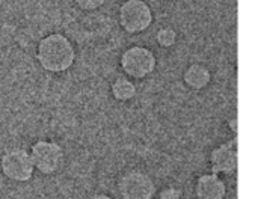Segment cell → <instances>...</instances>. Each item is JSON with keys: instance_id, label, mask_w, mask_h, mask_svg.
I'll use <instances>...</instances> for the list:
<instances>
[{"instance_id": "cell-7", "label": "cell", "mask_w": 258, "mask_h": 199, "mask_svg": "<svg viewBox=\"0 0 258 199\" xmlns=\"http://www.w3.org/2000/svg\"><path fill=\"white\" fill-rule=\"evenodd\" d=\"M197 192L201 199H222L225 196V186L218 177L206 175L200 178Z\"/></svg>"}, {"instance_id": "cell-10", "label": "cell", "mask_w": 258, "mask_h": 199, "mask_svg": "<svg viewBox=\"0 0 258 199\" xmlns=\"http://www.w3.org/2000/svg\"><path fill=\"white\" fill-rule=\"evenodd\" d=\"M213 166L216 171H224V172L231 171L236 166V154L227 150V147L219 148L213 154Z\"/></svg>"}, {"instance_id": "cell-5", "label": "cell", "mask_w": 258, "mask_h": 199, "mask_svg": "<svg viewBox=\"0 0 258 199\" xmlns=\"http://www.w3.org/2000/svg\"><path fill=\"white\" fill-rule=\"evenodd\" d=\"M122 71L135 79H144L156 67V57L153 51L145 47H130L121 54Z\"/></svg>"}, {"instance_id": "cell-3", "label": "cell", "mask_w": 258, "mask_h": 199, "mask_svg": "<svg viewBox=\"0 0 258 199\" xmlns=\"http://www.w3.org/2000/svg\"><path fill=\"white\" fill-rule=\"evenodd\" d=\"M2 174L14 183H27L32 180L35 166L30 153L23 148H12L0 157Z\"/></svg>"}, {"instance_id": "cell-9", "label": "cell", "mask_w": 258, "mask_h": 199, "mask_svg": "<svg viewBox=\"0 0 258 199\" xmlns=\"http://www.w3.org/2000/svg\"><path fill=\"white\" fill-rule=\"evenodd\" d=\"M135 94H136V88L128 79H124V77L116 79L112 85V95L118 101L132 100L135 97Z\"/></svg>"}, {"instance_id": "cell-1", "label": "cell", "mask_w": 258, "mask_h": 199, "mask_svg": "<svg viewBox=\"0 0 258 199\" xmlns=\"http://www.w3.org/2000/svg\"><path fill=\"white\" fill-rule=\"evenodd\" d=\"M36 60L50 74H62L76 62V48L71 39L62 32H50L36 44Z\"/></svg>"}, {"instance_id": "cell-11", "label": "cell", "mask_w": 258, "mask_h": 199, "mask_svg": "<svg viewBox=\"0 0 258 199\" xmlns=\"http://www.w3.org/2000/svg\"><path fill=\"white\" fill-rule=\"evenodd\" d=\"M175 39H177V33H175V30L171 29V27H165V29H160V30L157 32V41H159V44L163 45V47L172 45V44L175 42Z\"/></svg>"}, {"instance_id": "cell-12", "label": "cell", "mask_w": 258, "mask_h": 199, "mask_svg": "<svg viewBox=\"0 0 258 199\" xmlns=\"http://www.w3.org/2000/svg\"><path fill=\"white\" fill-rule=\"evenodd\" d=\"M106 0H74L76 6L80 9V11H86V12H91V11H95L98 8H101L104 5Z\"/></svg>"}, {"instance_id": "cell-6", "label": "cell", "mask_w": 258, "mask_h": 199, "mask_svg": "<svg viewBox=\"0 0 258 199\" xmlns=\"http://www.w3.org/2000/svg\"><path fill=\"white\" fill-rule=\"evenodd\" d=\"M118 187L122 199H151L154 192L151 180L139 172L124 175Z\"/></svg>"}, {"instance_id": "cell-4", "label": "cell", "mask_w": 258, "mask_h": 199, "mask_svg": "<svg viewBox=\"0 0 258 199\" xmlns=\"http://www.w3.org/2000/svg\"><path fill=\"white\" fill-rule=\"evenodd\" d=\"M118 20L125 32L139 33L150 27L153 21V14L150 6L142 0H125L119 6Z\"/></svg>"}, {"instance_id": "cell-13", "label": "cell", "mask_w": 258, "mask_h": 199, "mask_svg": "<svg viewBox=\"0 0 258 199\" xmlns=\"http://www.w3.org/2000/svg\"><path fill=\"white\" fill-rule=\"evenodd\" d=\"M92 199H112L110 196H107V195H95V196H92Z\"/></svg>"}, {"instance_id": "cell-2", "label": "cell", "mask_w": 258, "mask_h": 199, "mask_svg": "<svg viewBox=\"0 0 258 199\" xmlns=\"http://www.w3.org/2000/svg\"><path fill=\"white\" fill-rule=\"evenodd\" d=\"M29 153L35 169L42 175H54L65 165V151L54 141L39 139L32 144Z\"/></svg>"}, {"instance_id": "cell-8", "label": "cell", "mask_w": 258, "mask_h": 199, "mask_svg": "<svg viewBox=\"0 0 258 199\" xmlns=\"http://www.w3.org/2000/svg\"><path fill=\"white\" fill-rule=\"evenodd\" d=\"M184 80H186V83L190 88L201 89V88H204L210 82V71L206 67H203V65L194 63V65H190L186 70Z\"/></svg>"}]
</instances>
